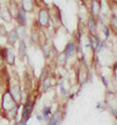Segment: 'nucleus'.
<instances>
[{"label":"nucleus","mask_w":117,"mask_h":125,"mask_svg":"<svg viewBox=\"0 0 117 125\" xmlns=\"http://www.w3.org/2000/svg\"><path fill=\"white\" fill-rule=\"evenodd\" d=\"M50 12L47 8L43 7L38 12V22L42 27H49L50 26Z\"/></svg>","instance_id":"1"},{"label":"nucleus","mask_w":117,"mask_h":125,"mask_svg":"<svg viewBox=\"0 0 117 125\" xmlns=\"http://www.w3.org/2000/svg\"><path fill=\"white\" fill-rule=\"evenodd\" d=\"M2 106L3 108L6 110V111H9L11 110L12 108H14L16 105V102L14 101V99L12 98L10 92H6L4 95H3V99H2Z\"/></svg>","instance_id":"2"},{"label":"nucleus","mask_w":117,"mask_h":125,"mask_svg":"<svg viewBox=\"0 0 117 125\" xmlns=\"http://www.w3.org/2000/svg\"><path fill=\"white\" fill-rule=\"evenodd\" d=\"M91 16H93L94 18H98L100 10H101V4L99 0H91Z\"/></svg>","instance_id":"3"},{"label":"nucleus","mask_w":117,"mask_h":125,"mask_svg":"<svg viewBox=\"0 0 117 125\" xmlns=\"http://www.w3.org/2000/svg\"><path fill=\"white\" fill-rule=\"evenodd\" d=\"M88 27H89L90 34H92V35H97L98 23H97V19L94 18L93 16H90L89 19H88Z\"/></svg>","instance_id":"4"},{"label":"nucleus","mask_w":117,"mask_h":125,"mask_svg":"<svg viewBox=\"0 0 117 125\" xmlns=\"http://www.w3.org/2000/svg\"><path fill=\"white\" fill-rule=\"evenodd\" d=\"M10 94L12 96V98L14 99V101L17 103L20 102V99H21V94H20V87L19 85H14L12 86L11 88V91H10Z\"/></svg>","instance_id":"5"},{"label":"nucleus","mask_w":117,"mask_h":125,"mask_svg":"<svg viewBox=\"0 0 117 125\" xmlns=\"http://www.w3.org/2000/svg\"><path fill=\"white\" fill-rule=\"evenodd\" d=\"M16 19H17L18 23H19L20 25H23V26H25V24H26L25 11H24L21 7H20V9H19V12H18V15H17Z\"/></svg>","instance_id":"6"},{"label":"nucleus","mask_w":117,"mask_h":125,"mask_svg":"<svg viewBox=\"0 0 117 125\" xmlns=\"http://www.w3.org/2000/svg\"><path fill=\"white\" fill-rule=\"evenodd\" d=\"M21 8L25 13H31L34 10V1L33 0H21Z\"/></svg>","instance_id":"7"},{"label":"nucleus","mask_w":117,"mask_h":125,"mask_svg":"<svg viewBox=\"0 0 117 125\" xmlns=\"http://www.w3.org/2000/svg\"><path fill=\"white\" fill-rule=\"evenodd\" d=\"M32 106H33V103H30V102H27L23 107V111H22V119L24 121L28 120L29 118V115H30V112L32 110Z\"/></svg>","instance_id":"8"},{"label":"nucleus","mask_w":117,"mask_h":125,"mask_svg":"<svg viewBox=\"0 0 117 125\" xmlns=\"http://www.w3.org/2000/svg\"><path fill=\"white\" fill-rule=\"evenodd\" d=\"M19 9H20V7L18 6V4H17L15 1H13V0L10 1V5H9L8 10H9V12H10L12 18H15V19H16L17 15H18V12H19Z\"/></svg>","instance_id":"9"},{"label":"nucleus","mask_w":117,"mask_h":125,"mask_svg":"<svg viewBox=\"0 0 117 125\" xmlns=\"http://www.w3.org/2000/svg\"><path fill=\"white\" fill-rule=\"evenodd\" d=\"M7 62L9 64H14L15 63V54L13 49L11 48H7V52H6V57H5Z\"/></svg>","instance_id":"10"},{"label":"nucleus","mask_w":117,"mask_h":125,"mask_svg":"<svg viewBox=\"0 0 117 125\" xmlns=\"http://www.w3.org/2000/svg\"><path fill=\"white\" fill-rule=\"evenodd\" d=\"M26 55V45L23 40H20L19 43V56L22 60Z\"/></svg>","instance_id":"11"},{"label":"nucleus","mask_w":117,"mask_h":125,"mask_svg":"<svg viewBox=\"0 0 117 125\" xmlns=\"http://www.w3.org/2000/svg\"><path fill=\"white\" fill-rule=\"evenodd\" d=\"M18 38H19V36H18V34H17V32H16V29L11 30V31L8 33V43H9L10 45H14V44L18 41Z\"/></svg>","instance_id":"12"},{"label":"nucleus","mask_w":117,"mask_h":125,"mask_svg":"<svg viewBox=\"0 0 117 125\" xmlns=\"http://www.w3.org/2000/svg\"><path fill=\"white\" fill-rule=\"evenodd\" d=\"M74 51H75V46L72 42H68L63 53L66 55V57H71L73 54H74Z\"/></svg>","instance_id":"13"},{"label":"nucleus","mask_w":117,"mask_h":125,"mask_svg":"<svg viewBox=\"0 0 117 125\" xmlns=\"http://www.w3.org/2000/svg\"><path fill=\"white\" fill-rule=\"evenodd\" d=\"M1 17L5 21H11L12 16H11V14H10V12H9L7 7H3L1 9Z\"/></svg>","instance_id":"14"},{"label":"nucleus","mask_w":117,"mask_h":125,"mask_svg":"<svg viewBox=\"0 0 117 125\" xmlns=\"http://www.w3.org/2000/svg\"><path fill=\"white\" fill-rule=\"evenodd\" d=\"M109 26L110 29L114 32L117 33V16L116 15H112L109 19Z\"/></svg>","instance_id":"15"},{"label":"nucleus","mask_w":117,"mask_h":125,"mask_svg":"<svg viewBox=\"0 0 117 125\" xmlns=\"http://www.w3.org/2000/svg\"><path fill=\"white\" fill-rule=\"evenodd\" d=\"M16 32H17V34H18V36L20 37V38H22L23 36H25V34H26V30H25V26H23V25H18V27H17V29H16Z\"/></svg>","instance_id":"16"},{"label":"nucleus","mask_w":117,"mask_h":125,"mask_svg":"<svg viewBox=\"0 0 117 125\" xmlns=\"http://www.w3.org/2000/svg\"><path fill=\"white\" fill-rule=\"evenodd\" d=\"M89 38H90V42H91L92 49H93V50H96V48L98 46V38H97V35H92V34H90Z\"/></svg>","instance_id":"17"},{"label":"nucleus","mask_w":117,"mask_h":125,"mask_svg":"<svg viewBox=\"0 0 117 125\" xmlns=\"http://www.w3.org/2000/svg\"><path fill=\"white\" fill-rule=\"evenodd\" d=\"M66 60H67V57H66V55H65L64 53L59 54L58 57V62L59 63H61V64L65 63V62H66Z\"/></svg>","instance_id":"18"},{"label":"nucleus","mask_w":117,"mask_h":125,"mask_svg":"<svg viewBox=\"0 0 117 125\" xmlns=\"http://www.w3.org/2000/svg\"><path fill=\"white\" fill-rule=\"evenodd\" d=\"M50 86H51V82H50L49 78H46V79L43 81V91H46Z\"/></svg>","instance_id":"19"},{"label":"nucleus","mask_w":117,"mask_h":125,"mask_svg":"<svg viewBox=\"0 0 117 125\" xmlns=\"http://www.w3.org/2000/svg\"><path fill=\"white\" fill-rule=\"evenodd\" d=\"M49 114H50V107H45L43 109V115H44V118L45 119H48L49 117Z\"/></svg>","instance_id":"20"},{"label":"nucleus","mask_w":117,"mask_h":125,"mask_svg":"<svg viewBox=\"0 0 117 125\" xmlns=\"http://www.w3.org/2000/svg\"><path fill=\"white\" fill-rule=\"evenodd\" d=\"M5 35H7L6 28H5L4 24H0V36H5Z\"/></svg>","instance_id":"21"},{"label":"nucleus","mask_w":117,"mask_h":125,"mask_svg":"<svg viewBox=\"0 0 117 125\" xmlns=\"http://www.w3.org/2000/svg\"><path fill=\"white\" fill-rule=\"evenodd\" d=\"M42 51L44 52V55H45V57L47 58V57L49 56V53H50V50H49V47H48V46H46V45H44V46H42Z\"/></svg>","instance_id":"22"},{"label":"nucleus","mask_w":117,"mask_h":125,"mask_svg":"<svg viewBox=\"0 0 117 125\" xmlns=\"http://www.w3.org/2000/svg\"><path fill=\"white\" fill-rule=\"evenodd\" d=\"M33 1L35 2V5H36V6H38V7L43 8V5H45L44 0H33Z\"/></svg>","instance_id":"23"},{"label":"nucleus","mask_w":117,"mask_h":125,"mask_svg":"<svg viewBox=\"0 0 117 125\" xmlns=\"http://www.w3.org/2000/svg\"><path fill=\"white\" fill-rule=\"evenodd\" d=\"M111 1H112L114 4H116V5H117V0H111Z\"/></svg>","instance_id":"24"},{"label":"nucleus","mask_w":117,"mask_h":125,"mask_svg":"<svg viewBox=\"0 0 117 125\" xmlns=\"http://www.w3.org/2000/svg\"><path fill=\"white\" fill-rule=\"evenodd\" d=\"M2 64V62H1V59H0V65Z\"/></svg>","instance_id":"25"}]
</instances>
